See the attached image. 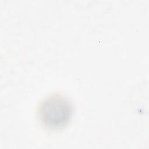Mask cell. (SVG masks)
Returning <instances> with one entry per match:
<instances>
[{"label": "cell", "mask_w": 149, "mask_h": 149, "mask_svg": "<svg viewBox=\"0 0 149 149\" xmlns=\"http://www.w3.org/2000/svg\"><path fill=\"white\" fill-rule=\"evenodd\" d=\"M73 114L70 100L60 94H54L45 98L39 104L37 115L42 126L49 130L65 127Z\"/></svg>", "instance_id": "obj_1"}]
</instances>
